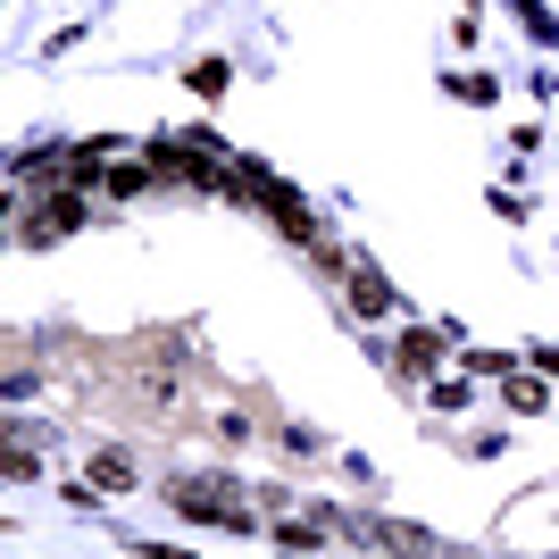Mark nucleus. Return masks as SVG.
<instances>
[{
    "instance_id": "obj_1",
    "label": "nucleus",
    "mask_w": 559,
    "mask_h": 559,
    "mask_svg": "<svg viewBox=\"0 0 559 559\" xmlns=\"http://www.w3.org/2000/svg\"><path fill=\"white\" fill-rule=\"evenodd\" d=\"M167 501H176L185 518H210V526H226V535H242V526H251V510H242V492H234V485H201V476H176V485H167Z\"/></svg>"
},
{
    "instance_id": "obj_2",
    "label": "nucleus",
    "mask_w": 559,
    "mask_h": 559,
    "mask_svg": "<svg viewBox=\"0 0 559 559\" xmlns=\"http://www.w3.org/2000/svg\"><path fill=\"white\" fill-rule=\"evenodd\" d=\"M75 217H84V192H59V201H43V210L25 217V242H50V234H68Z\"/></svg>"
},
{
    "instance_id": "obj_3",
    "label": "nucleus",
    "mask_w": 559,
    "mask_h": 559,
    "mask_svg": "<svg viewBox=\"0 0 559 559\" xmlns=\"http://www.w3.org/2000/svg\"><path fill=\"white\" fill-rule=\"evenodd\" d=\"M350 301H359V318H384V309H393V284L359 259V267H350Z\"/></svg>"
},
{
    "instance_id": "obj_4",
    "label": "nucleus",
    "mask_w": 559,
    "mask_h": 559,
    "mask_svg": "<svg viewBox=\"0 0 559 559\" xmlns=\"http://www.w3.org/2000/svg\"><path fill=\"white\" fill-rule=\"evenodd\" d=\"M401 359H409V368H435V359H443V334H409V350H401Z\"/></svg>"
},
{
    "instance_id": "obj_5",
    "label": "nucleus",
    "mask_w": 559,
    "mask_h": 559,
    "mask_svg": "<svg viewBox=\"0 0 559 559\" xmlns=\"http://www.w3.org/2000/svg\"><path fill=\"white\" fill-rule=\"evenodd\" d=\"M543 401H551V393H543L535 376H510V409H543Z\"/></svg>"
}]
</instances>
